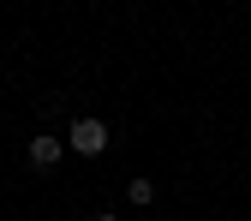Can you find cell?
<instances>
[{
  "mask_svg": "<svg viewBox=\"0 0 251 221\" xmlns=\"http://www.w3.org/2000/svg\"><path fill=\"white\" fill-rule=\"evenodd\" d=\"M66 149H78L84 162H90V155H102V149H108V125H102L96 114H84V120H72V132H66Z\"/></svg>",
  "mask_w": 251,
  "mask_h": 221,
  "instance_id": "6da1fadb",
  "label": "cell"
},
{
  "mask_svg": "<svg viewBox=\"0 0 251 221\" xmlns=\"http://www.w3.org/2000/svg\"><path fill=\"white\" fill-rule=\"evenodd\" d=\"M60 155H66V138H48V132L30 138V168H36V173H54Z\"/></svg>",
  "mask_w": 251,
  "mask_h": 221,
  "instance_id": "7a4b0ae2",
  "label": "cell"
},
{
  "mask_svg": "<svg viewBox=\"0 0 251 221\" xmlns=\"http://www.w3.org/2000/svg\"><path fill=\"white\" fill-rule=\"evenodd\" d=\"M126 203L150 209V203H155V185H150V179H132V185H126Z\"/></svg>",
  "mask_w": 251,
  "mask_h": 221,
  "instance_id": "3957f363",
  "label": "cell"
},
{
  "mask_svg": "<svg viewBox=\"0 0 251 221\" xmlns=\"http://www.w3.org/2000/svg\"><path fill=\"white\" fill-rule=\"evenodd\" d=\"M96 221H120V215H96Z\"/></svg>",
  "mask_w": 251,
  "mask_h": 221,
  "instance_id": "277c9868",
  "label": "cell"
}]
</instances>
